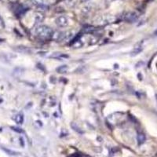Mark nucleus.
Wrapping results in <instances>:
<instances>
[{
  "label": "nucleus",
  "instance_id": "nucleus-5",
  "mask_svg": "<svg viewBox=\"0 0 157 157\" xmlns=\"http://www.w3.org/2000/svg\"><path fill=\"white\" fill-rule=\"evenodd\" d=\"M35 18H36V23H41L43 21V19H44V17H43V15L41 13H37L36 14V17Z\"/></svg>",
  "mask_w": 157,
  "mask_h": 157
},
{
  "label": "nucleus",
  "instance_id": "nucleus-1",
  "mask_svg": "<svg viewBox=\"0 0 157 157\" xmlns=\"http://www.w3.org/2000/svg\"><path fill=\"white\" fill-rule=\"evenodd\" d=\"M36 33L38 36L41 38H50L52 37L54 32L48 26L40 25L36 29Z\"/></svg>",
  "mask_w": 157,
  "mask_h": 157
},
{
  "label": "nucleus",
  "instance_id": "nucleus-11",
  "mask_svg": "<svg viewBox=\"0 0 157 157\" xmlns=\"http://www.w3.org/2000/svg\"><path fill=\"white\" fill-rule=\"evenodd\" d=\"M71 128H72L74 130H75V131H77V132H78V133H82V131H81V130H80V129H79V127H78V126L76 125V123H71Z\"/></svg>",
  "mask_w": 157,
  "mask_h": 157
},
{
  "label": "nucleus",
  "instance_id": "nucleus-10",
  "mask_svg": "<svg viewBox=\"0 0 157 157\" xmlns=\"http://www.w3.org/2000/svg\"><path fill=\"white\" fill-rule=\"evenodd\" d=\"M95 31V28L93 26H87V27L84 28L83 32L86 33H93Z\"/></svg>",
  "mask_w": 157,
  "mask_h": 157
},
{
  "label": "nucleus",
  "instance_id": "nucleus-13",
  "mask_svg": "<svg viewBox=\"0 0 157 157\" xmlns=\"http://www.w3.org/2000/svg\"><path fill=\"white\" fill-rule=\"evenodd\" d=\"M19 51L22 52V53H31V50L29 48H26V47H20Z\"/></svg>",
  "mask_w": 157,
  "mask_h": 157
},
{
  "label": "nucleus",
  "instance_id": "nucleus-16",
  "mask_svg": "<svg viewBox=\"0 0 157 157\" xmlns=\"http://www.w3.org/2000/svg\"><path fill=\"white\" fill-rule=\"evenodd\" d=\"M154 34H155V36H157V30H156V31H155V33H154Z\"/></svg>",
  "mask_w": 157,
  "mask_h": 157
},
{
  "label": "nucleus",
  "instance_id": "nucleus-9",
  "mask_svg": "<svg viewBox=\"0 0 157 157\" xmlns=\"http://www.w3.org/2000/svg\"><path fill=\"white\" fill-rule=\"evenodd\" d=\"M65 2H66V5L68 6V7L71 8L74 7L76 4V0H65Z\"/></svg>",
  "mask_w": 157,
  "mask_h": 157
},
{
  "label": "nucleus",
  "instance_id": "nucleus-12",
  "mask_svg": "<svg viewBox=\"0 0 157 157\" xmlns=\"http://www.w3.org/2000/svg\"><path fill=\"white\" fill-rule=\"evenodd\" d=\"M32 3L35 4V5H36L37 6L43 5V4H44V1H43V0H32Z\"/></svg>",
  "mask_w": 157,
  "mask_h": 157
},
{
  "label": "nucleus",
  "instance_id": "nucleus-7",
  "mask_svg": "<svg viewBox=\"0 0 157 157\" xmlns=\"http://www.w3.org/2000/svg\"><path fill=\"white\" fill-rule=\"evenodd\" d=\"M137 141L139 143L140 145L143 144L145 141V136L144 134H138L137 135Z\"/></svg>",
  "mask_w": 157,
  "mask_h": 157
},
{
  "label": "nucleus",
  "instance_id": "nucleus-3",
  "mask_svg": "<svg viewBox=\"0 0 157 157\" xmlns=\"http://www.w3.org/2000/svg\"><path fill=\"white\" fill-rule=\"evenodd\" d=\"M137 18H138V16L134 12H128L124 16V20L129 23H134V22L137 21Z\"/></svg>",
  "mask_w": 157,
  "mask_h": 157
},
{
  "label": "nucleus",
  "instance_id": "nucleus-2",
  "mask_svg": "<svg viewBox=\"0 0 157 157\" xmlns=\"http://www.w3.org/2000/svg\"><path fill=\"white\" fill-rule=\"evenodd\" d=\"M56 25L58 26L59 28H65L68 26V18L64 16H59L56 18Z\"/></svg>",
  "mask_w": 157,
  "mask_h": 157
},
{
  "label": "nucleus",
  "instance_id": "nucleus-14",
  "mask_svg": "<svg viewBox=\"0 0 157 157\" xmlns=\"http://www.w3.org/2000/svg\"><path fill=\"white\" fill-rule=\"evenodd\" d=\"M81 1H82V2H88L89 0H81Z\"/></svg>",
  "mask_w": 157,
  "mask_h": 157
},
{
  "label": "nucleus",
  "instance_id": "nucleus-4",
  "mask_svg": "<svg viewBox=\"0 0 157 157\" xmlns=\"http://www.w3.org/2000/svg\"><path fill=\"white\" fill-rule=\"evenodd\" d=\"M142 50H143V47L142 46H141V44L138 43V44L134 47V50L132 51V56H135L137 55V54H138Z\"/></svg>",
  "mask_w": 157,
  "mask_h": 157
},
{
  "label": "nucleus",
  "instance_id": "nucleus-15",
  "mask_svg": "<svg viewBox=\"0 0 157 157\" xmlns=\"http://www.w3.org/2000/svg\"><path fill=\"white\" fill-rule=\"evenodd\" d=\"M112 1H113V0H106V2H111Z\"/></svg>",
  "mask_w": 157,
  "mask_h": 157
},
{
  "label": "nucleus",
  "instance_id": "nucleus-6",
  "mask_svg": "<svg viewBox=\"0 0 157 157\" xmlns=\"http://www.w3.org/2000/svg\"><path fill=\"white\" fill-rule=\"evenodd\" d=\"M15 121L18 124H21L24 122V116L22 114H18L15 116Z\"/></svg>",
  "mask_w": 157,
  "mask_h": 157
},
{
  "label": "nucleus",
  "instance_id": "nucleus-8",
  "mask_svg": "<svg viewBox=\"0 0 157 157\" xmlns=\"http://www.w3.org/2000/svg\"><path fill=\"white\" fill-rule=\"evenodd\" d=\"M57 71L59 73H65L68 71V66L67 65H61L57 68Z\"/></svg>",
  "mask_w": 157,
  "mask_h": 157
}]
</instances>
